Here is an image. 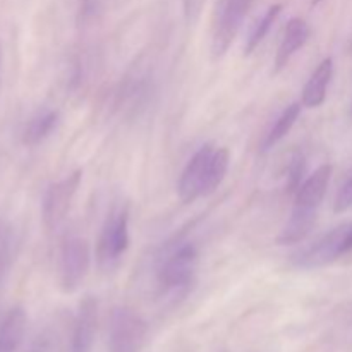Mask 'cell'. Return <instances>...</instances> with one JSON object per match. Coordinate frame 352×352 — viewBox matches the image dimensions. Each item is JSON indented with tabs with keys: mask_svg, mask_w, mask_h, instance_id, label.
<instances>
[{
	"mask_svg": "<svg viewBox=\"0 0 352 352\" xmlns=\"http://www.w3.org/2000/svg\"><path fill=\"white\" fill-rule=\"evenodd\" d=\"M0 62H2V45H0Z\"/></svg>",
	"mask_w": 352,
	"mask_h": 352,
	"instance_id": "cell-21",
	"label": "cell"
},
{
	"mask_svg": "<svg viewBox=\"0 0 352 352\" xmlns=\"http://www.w3.org/2000/svg\"><path fill=\"white\" fill-rule=\"evenodd\" d=\"M28 316L21 306L10 309L0 323V352H17L24 339Z\"/></svg>",
	"mask_w": 352,
	"mask_h": 352,
	"instance_id": "cell-13",
	"label": "cell"
},
{
	"mask_svg": "<svg viewBox=\"0 0 352 352\" xmlns=\"http://www.w3.org/2000/svg\"><path fill=\"white\" fill-rule=\"evenodd\" d=\"M352 206V175L349 181L340 188L339 195L336 198V205H333V210L336 213H342L346 210H349Z\"/></svg>",
	"mask_w": 352,
	"mask_h": 352,
	"instance_id": "cell-20",
	"label": "cell"
},
{
	"mask_svg": "<svg viewBox=\"0 0 352 352\" xmlns=\"http://www.w3.org/2000/svg\"><path fill=\"white\" fill-rule=\"evenodd\" d=\"M144 320L126 306L112 309L109 329V352H141L146 339Z\"/></svg>",
	"mask_w": 352,
	"mask_h": 352,
	"instance_id": "cell-3",
	"label": "cell"
},
{
	"mask_svg": "<svg viewBox=\"0 0 352 352\" xmlns=\"http://www.w3.org/2000/svg\"><path fill=\"white\" fill-rule=\"evenodd\" d=\"M333 76V60L330 57L323 58L318 64V67L313 71L309 79L306 81L305 88H302V107L308 109H316V107L323 105L327 98V89H329L330 81Z\"/></svg>",
	"mask_w": 352,
	"mask_h": 352,
	"instance_id": "cell-12",
	"label": "cell"
},
{
	"mask_svg": "<svg viewBox=\"0 0 352 352\" xmlns=\"http://www.w3.org/2000/svg\"><path fill=\"white\" fill-rule=\"evenodd\" d=\"M58 119H60V116H58L57 110H41V112H38L28 122L26 129H24V143L28 146L40 144L41 141H45L54 133L58 124Z\"/></svg>",
	"mask_w": 352,
	"mask_h": 352,
	"instance_id": "cell-15",
	"label": "cell"
},
{
	"mask_svg": "<svg viewBox=\"0 0 352 352\" xmlns=\"http://www.w3.org/2000/svg\"><path fill=\"white\" fill-rule=\"evenodd\" d=\"M215 148L212 144H205L199 148L191 160L188 162L186 168L182 170L181 177H179L177 192L182 203H195L198 198L205 196V186L206 177H208V165L210 158Z\"/></svg>",
	"mask_w": 352,
	"mask_h": 352,
	"instance_id": "cell-8",
	"label": "cell"
},
{
	"mask_svg": "<svg viewBox=\"0 0 352 352\" xmlns=\"http://www.w3.org/2000/svg\"><path fill=\"white\" fill-rule=\"evenodd\" d=\"M309 38V26L301 17H292L287 23L280 45H278L277 55H275V74L282 71L291 62L296 52L306 45Z\"/></svg>",
	"mask_w": 352,
	"mask_h": 352,
	"instance_id": "cell-11",
	"label": "cell"
},
{
	"mask_svg": "<svg viewBox=\"0 0 352 352\" xmlns=\"http://www.w3.org/2000/svg\"><path fill=\"white\" fill-rule=\"evenodd\" d=\"M81 181L82 170H76L65 179H62V181L54 182L47 189L43 196L41 215H43V223L48 230H55L64 222L72 205V199H74L76 192L81 186Z\"/></svg>",
	"mask_w": 352,
	"mask_h": 352,
	"instance_id": "cell-5",
	"label": "cell"
},
{
	"mask_svg": "<svg viewBox=\"0 0 352 352\" xmlns=\"http://www.w3.org/2000/svg\"><path fill=\"white\" fill-rule=\"evenodd\" d=\"M230 165V153L227 148H215L210 158L208 165V177H206V186H205V196H210L212 192H215L219 189V186L222 184L223 179H226L227 172H229Z\"/></svg>",
	"mask_w": 352,
	"mask_h": 352,
	"instance_id": "cell-17",
	"label": "cell"
},
{
	"mask_svg": "<svg viewBox=\"0 0 352 352\" xmlns=\"http://www.w3.org/2000/svg\"><path fill=\"white\" fill-rule=\"evenodd\" d=\"M330 177H332V165H320L296 191L294 208L318 212L320 205L327 195V189H329Z\"/></svg>",
	"mask_w": 352,
	"mask_h": 352,
	"instance_id": "cell-10",
	"label": "cell"
},
{
	"mask_svg": "<svg viewBox=\"0 0 352 352\" xmlns=\"http://www.w3.org/2000/svg\"><path fill=\"white\" fill-rule=\"evenodd\" d=\"M251 3H253V0H223L219 21L215 24V33H213V57L220 58L229 50L244 17L250 12Z\"/></svg>",
	"mask_w": 352,
	"mask_h": 352,
	"instance_id": "cell-7",
	"label": "cell"
},
{
	"mask_svg": "<svg viewBox=\"0 0 352 352\" xmlns=\"http://www.w3.org/2000/svg\"><path fill=\"white\" fill-rule=\"evenodd\" d=\"M306 168V160L302 153H294L292 155L291 162H289L287 167V191L294 192L299 189V186L302 184V174H305Z\"/></svg>",
	"mask_w": 352,
	"mask_h": 352,
	"instance_id": "cell-19",
	"label": "cell"
},
{
	"mask_svg": "<svg viewBox=\"0 0 352 352\" xmlns=\"http://www.w3.org/2000/svg\"><path fill=\"white\" fill-rule=\"evenodd\" d=\"M316 215H318V212L292 208L291 217H289L284 229L278 234L277 243L280 246H287V244H298L305 241L309 236V232H311L313 226H315Z\"/></svg>",
	"mask_w": 352,
	"mask_h": 352,
	"instance_id": "cell-14",
	"label": "cell"
},
{
	"mask_svg": "<svg viewBox=\"0 0 352 352\" xmlns=\"http://www.w3.org/2000/svg\"><path fill=\"white\" fill-rule=\"evenodd\" d=\"M301 107H302L301 102H294V103H291L287 109H284V112L278 116V119L275 120V124L272 126V129L267 133L265 140L261 141V151L272 150L275 144L280 143V141L284 140L289 133H291V129L294 127L296 120H298L299 116H301Z\"/></svg>",
	"mask_w": 352,
	"mask_h": 352,
	"instance_id": "cell-16",
	"label": "cell"
},
{
	"mask_svg": "<svg viewBox=\"0 0 352 352\" xmlns=\"http://www.w3.org/2000/svg\"><path fill=\"white\" fill-rule=\"evenodd\" d=\"M198 268V250L192 244H184L175 250L158 270V284L165 292L186 289L192 282Z\"/></svg>",
	"mask_w": 352,
	"mask_h": 352,
	"instance_id": "cell-6",
	"label": "cell"
},
{
	"mask_svg": "<svg viewBox=\"0 0 352 352\" xmlns=\"http://www.w3.org/2000/svg\"><path fill=\"white\" fill-rule=\"evenodd\" d=\"M129 248V213L117 210L107 217L96 244V261L102 270H112Z\"/></svg>",
	"mask_w": 352,
	"mask_h": 352,
	"instance_id": "cell-2",
	"label": "cell"
},
{
	"mask_svg": "<svg viewBox=\"0 0 352 352\" xmlns=\"http://www.w3.org/2000/svg\"><path fill=\"white\" fill-rule=\"evenodd\" d=\"M280 12H282L280 3L270 6L267 10H265V14L256 21L254 28L251 30L250 36H248L246 47H244V55H251L258 47H260V43L265 40V36H267L268 31L272 30V26L275 24L277 17L280 16Z\"/></svg>",
	"mask_w": 352,
	"mask_h": 352,
	"instance_id": "cell-18",
	"label": "cell"
},
{
	"mask_svg": "<svg viewBox=\"0 0 352 352\" xmlns=\"http://www.w3.org/2000/svg\"><path fill=\"white\" fill-rule=\"evenodd\" d=\"M89 265H91V250H89L88 241L82 237H69L62 244L60 261H58L62 291H78L88 275Z\"/></svg>",
	"mask_w": 352,
	"mask_h": 352,
	"instance_id": "cell-4",
	"label": "cell"
},
{
	"mask_svg": "<svg viewBox=\"0 0 352 352\" xmlns=\"http://www.w3.org/2000/svg\"><path fill=\"white\" fill-rule=\"evenodd\" d=\"M349 251H352V222L336 227L315 244L306 248L294 258V265L305 270H313L330 265Z\"/></svg>",
	"mask_w": 352,
	"mask_h": 352,
	"instance_id": "cell-1",
	"label": "cell"
},
{
	"mask_svg": "<svg viewBox=\"0 0 352 352\" xmlns=\"http://www.w3.org/2000/svg\"><path fill=\"white\" fill-rule=\"evenodd\" d=\"M96 322H98V302L91 296H86L79 305L74 329H72L71 352H91Z\"/></svg>",
	"mask_w": 352,
	"mask_h": 352,
	"instance_id": "cell-9",
	"label": "cell"
}]
</instances>
